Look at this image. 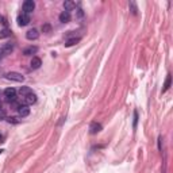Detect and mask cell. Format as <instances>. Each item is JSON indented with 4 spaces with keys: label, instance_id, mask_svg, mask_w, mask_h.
<instances>
[{
    "label": "cell",
    "instance_id": "obj_1",
    "mask_svg": "<svg viewBox=\"0 0 173 173\" xmlns=\"http://www.w3.org/2000/svg\"><path fill=\"white\" fill-rule=\"evenodd\" d=\"M3 93H4L5 102H7V103H12V102H15V100H18V99H16V89H14V88L4 89Z\"/></svg>",
    "mask_w": 173,
    "mask_h": 173
},
{
    "label": "cell",
    "instance_id": "obj_2",
    "mask_svg": "<svg viewBox=\"0 0 173 173\" xmlns=\"http://www.w3.org/2000/svg\"><path fill=\"white\" fill-rule=\"evenodd\" d=\"M5 79L11 80V81H16V83L24 81V77H23L21 73H18V72H10V73H7L5 74Z\"/></svg>",
    "mask_w": 173,
    "mask_h": 173
},
{
    "label": "cell",
    "instance_id": "obj_3",
    "mask_svg": "<svg viewBox=\"0 0 173 173\" xmlns=\"http://www.w3.org/2000/svg\"><path fill=\"white\" fill-rule=\"evenodd\" d=\"M22 8H23V14L30 15V14L34 11V8H35V3H34L33 0H26V2L23 3Z\"/></svg>",
    "mask_w": 173,
    "mask_h": 173
},
{
    "label": "cell",
    "instance_id": "obj_4",
    "mask_svg": "<svg viewBox=\"0 0 173 173\" xmlns=\"http://www.w3.org/2000/svg\"><path fill=\"white\" fill-rule=\"evenodd\" d=\"M22 103L26 106H31L34 103H37V95L34 93H30V95H26V96H22Z\"/></svg>",
    "mask_w": 173,
    "mask_h": 173
},
{
    "label": "cell",
    "instance_id": "obj_5",
    "mask_svg": "<svg viewBox=\"0 0 173 173\" xmlns=\"http://www.w3.org/2000/svg\"><path fill=\"white\" fill-rule=\"evenodd\" d=\"M18 24L21 26V27H24V26H27L28 23H30V15H27V14H21V15H18Z\"/></svg>",
    "mask_w": 173,
    "mask_h": 173
},
{
    "label": "cell",
    "instance_id": "obj_6",
    "mask_svg": "<svg viewBox=\"0 0 173 173\" xmlns=\"http://www.w3.org/2000/svg\"><path fill=\"white\" fill-rule=\"evenodd\" d=\"M103 130V126L100 125V123H97V122H92L91 125H89V132H91L92 135H95V134H97V132H100Z\"/></svg>",
    "mask_w": 173,
    "mask_h": 173
},
{
    "label": "cell",
    "instance_id": "obj_7",
    "mask_svg": "<svg viewBox=\"0 0 173 173\" xmlns=\"http://www.w3.org/2000/svg\"><path fill=\"white\" fill-rule=\"evenodd\" d=\"M26 38L28 39V41H35V39L39 38V33L37 28H31V30H28L27 33H26Z\"/></svg>",
    "mask_w": 173,
    "mask_h": 173
},
{
    "label": "cell",
    "instance_id": "obj_8",
    "mask_svg": "<svg viewBox=\"0 0 173 173\" xmlns=\"http://www.w3.org/2000/svg\"><path fill=\"white\" fill-rule=\"evenodd\" d=\"M18 111V114H19V116H22V118H24V116H27L28 114H30V108H28V106H26V104H22L19 106V108L16 109Z\"/></svg>",
    "mask_w": 173,
    "mask_h": 173
},
{
    "label": "cell",
    "instance_id": "obj_9",
    "mask_svg": "<svg viewBox=\"0 0 173 173\" xmlns=\"http://www.w3.org/2000/svg\"><path fill=\"white\" fill-rule=\"evenodd\" d=\"M0 50L3 51L4 56L11 54V53H12V50H14V43H5V45H3L2 47H0Z\"/></svg>",
    "mask_w": 173,
    "mask_h": 173
},
{
    "label": "cell",
    "instance_id": "obj_10",
    "mask_svg": "<svg viewBox=\"0 0 173 173\" xmlns=\"http://www.w3.org/2000/svg\"><path fill=\"white\" fill-rule=\"evenodd\" d=\"M41 65H42L41 58H39V57H33V60H31V62H30V68L31 69H39Z\"/></svg>",
    "mask_w": 173,
    "mask_h": 173
},
{
    "label": "cell",
    "instance_id": "obj_11",
    "mask_svg": "<svg viewBox=\"0 0 173 173\" xmlns=\"http://www.w3.org/2000/svg\"><path fill=\"white\" fill-rule=\"evenodd\" d=\"M37 51H38V47H37V46H28V47L23 49V54H24V56H33V54H35Z\"/></svg>",
    "mask_w": 173,
    "mask_h": 173
},
{
    "label": "cell",
    "instance_id": "obj_12",
    "mask_svg": "<svg viewBox=\"0 0 173 173\" xmlns=\"http://www.w3.org/2000/svg\"><path fill=\"white\" fill-rule=\"evenodd\" d=\"M70 21V12H68V11H62L61 14H60V22L61 23H68Z\"/></svg>",
    "mask_w": 173,
    "mask_h": 173
},
{
    "label": "cell",
    "instance_id": "obj_13",
    "mask_svg": "<svg viewBox=\"0 0 173 173\" xmlns=\"http://www.w3.org/2000/svg\"><path fill=\"white\" fill-rule=\"evenodd\" d=\"M171 84H172V74H171V73H168V76H166V80H165V83H164L162 93H165V92L168 91L169 88H171Z\"/></svg>",
    "mask_w": 173,
    "mask_h": 173
},
{
    "label": "cell",
    "instance_id": "obj_14",
    "mask_svg": "<svg viewBox=\"0 0 173 173\" xmlns=\"http://www.w3.org/2000/svg\"><path fill=\"white\" fill-rule=\"evenodd\" d=\"M80 41H81V37H76V38H70V39H66L65 42V46L66 47H70V46H74L77 45Z\"/></svg>",
    "mask_w": 173,
    "mask_h": 173
},
{
    "label": "cell",
    "instance_id": "obj_15",
    "mask_svg": "<svg viewBox=\"0 0 173 173\" xmlns=\"http://www.w3.org/2000/svg\"><path fill=\"white\" fill-rule=\"evenodd\" d=\"M64 8H65V11L70 12V11H73L74 8H76V4H74L73 2H70V0H65L64 2Z\"/></svg>",
    "mask_w": 173,
    "mask_h": 173
},
{
    "label": "cell",
    "instance_id": "obj_16",
    "mask_svg": "<svg viewBox=\"0 0 173 173\" xmlns=\"http://www.w3.org/2000/svg\"><path fill=\"white\" fill-rule=\"evenodd\" d=\"M19 93H21V96H26V95L33 93V89L28 88V86H21V89H19Z\"/></svg>",
    "mask_w": 173,
    "mask_h": 173
},
{
    "label": "cell",
    "instance_id": "obj_17",
    "mask_svg": "<svg viewBox=\"0 0 173 173\" xmlns=\"http://www.w3.org/2000/svg\"><path fill=\"white\" fill-rule=\"evenodd\" d=\"M129 8H130V11H131V14H132V15H137V14H138L137 4H135L134 2H130V3H129Z\"/></svg>",
    "mask_w": 173,
    "mask_h": 173
},
{
    "label": "cell",
    "instance_id": "obj_18",
    "mask_svg": "<svg viewBox=\"0 0 173 173\" xmlns=\"http://www.w3.org/2000/svg\"><path fill=\"white\" fill-rule=\"evenodd\" d=\"M11 35V30H8V28H3L2 31H0V39L3 38H7V37Z\"/></svg>",
    "mask_w": 173,
    "mask_h": 173
},
{
    "label": "cell",
    "instance_id": "obj_19",
    "mask_svg": "<svg viewBox=\"0 0 173 173\" xmlns=\"http://www.w3.org/2000/svg\"><path fill=\"white\" fill-rule=\"evenodd\" d=\"M138 125V111H134V120H132V127L137 129Z\"/></svg>",
    "mask_w": 173,
    "mask_h": 173
},
{
    "label": "cell",
    "instance_id": "obj_20",
    "mask_svg": "<svg viewBox=\"0 0 173 173\" xmlns=\"http://www.w3.org/2000/svg\"><path fill=\"white\" fill-rule=\"evenodd\" d=\"M42 31H43V33H49V31H50V24H49V23L43 24L42 26Z\"/></svg>",
    "mask_w": 173,
    "mask_h": 173
},
{
    "label": "cell",
    "instance_id": "obj_21",
    "mask_svg": "<svg viewBox=\"0 0 173 173\" xmlns=\"http://www.w3.org/2000/svg\"><path fill=\"white\" fill-rule=\"evenodd\" d=\"M7 118V114H5V111L3 108H0V120H3V119H5Z\"/></svg>",
    "mask_w": 173,
    "mask_h": 173
},
{
    "label": "cell",
    "instance_id": "obj_22",
    "mask_svg": "<svg viewBox=\"0 0 173 173\" xmlns=\"http://www.w3.org/2000/svg\"><path fill=\"white\" fill-rule=\"evenodd\" d=\"M7 120H8V122H10V123H19V120L18 119H16V118H7Z\"/></svg>",
    "mask_w": 173,
    "mask_h": 173
},
{
    "label": "cell",
    "instance_id": "obj_23",
    "mask_svg": "<svg viewBox=\"0 0 173 173\" xmlns=\"http://www.w3.org/2000/svg\"><path fill=\"white\" fill-rule=\"evenodd\" d=\"M161 142H162V137H158V150H162V146H161Z\"/></svg>",
    "mask_w": 173,
    "mask_h": 173
},
{
    "label": "cell",
    "instance_id": "obj_24",
    "mask_svg": "<svg viewBox=\"0 0 173 173\" xmlns=\"http://www.w3.org/2000/svg\"><path fill=\"white\" fill-rule=\"evenodd\" d=\"M77 16H79V18H83V16H84V12H83V10H77Z\"/></svg>",
    "mask_w": 173,
    "mask_h": 173
},
{
    "label": "cell",
    "instance_id": "obj_25",
    "mask_svg": "<svg viewBox=\"0 0 173 173\" xmlns=\"http://www.w3.org/2000/svg\"><path fill=\"white\" fill-rule=\"evenodd\" d=\"M0 22H2L3 24H7V21H5V18H3L2 15H0Z\"/></svg>",
    "mask_w": 173,
    "mask_h": 173
},
{
    "label": "cell",
    "instance_id": "obj_26",
    "mask_svg": "<svg viewBox=\"0 0 173 173\" xmlns=\"http://www.w3.org/2000/svg\"><path fill=\"white\" fill-rule=\"evenodd\" d=\"M2 142H4V135L0 134V143H2Z\"/></svg>",
    "mask_w": 173,
    "mask_h": 173
},
{
    "label": "cell",
    "instance_id": "obj_27",
    "mask_svg": "<svg viewBox=\"0 0 173 173\" xmlns=\"http://www.w3.org/2000/svg\"><path fill=\"white\" fill-rule=\"evenodd\" d=\"M3 57H4V54H3V51H2V50H0V60H2V58H3Z\"/></svg>",
    "mask_w": 173,
    "mask_h": 173
},
{
    "label": "cell",
    "instance_id": "obj_28",
    "mask_svg": "<svg viewBox=\"0 0 173 173\" xmlns=\"http://www.w3.org/2000/svg\"><path fill=\"white\" fill-rule=\"evenodd\" d=\"M0 108H3V107H2V100H0Z\"/></svg>",
    "mask_w": 173,
    "mask_h": 173
}]
</instances>
